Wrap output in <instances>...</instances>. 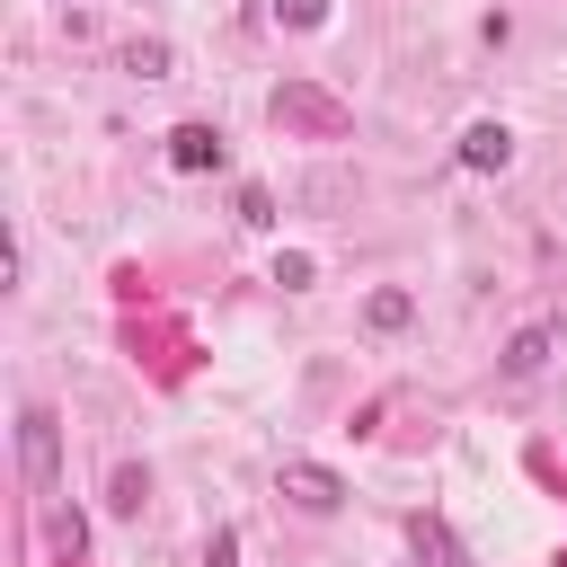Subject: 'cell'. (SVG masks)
<instances>
[{
    "mask_svg": "<svg viewBox=\"0 0 567 567\" xmlns=\"http://www.w3.org/2000/svg\"><path fill=\"white\" fill-rule=\"evenodd\" d=\"M275 124H292V133H319V142H337V133H346L354 115H346V106H337L328 89H310V80H284V89H275Z\"/></svg>",
    "mask_w": 567,
    "mask_h": 567,
    "instance_id": "6da1fadb",
    "label": "cell"
},
{
    "mask_svg": "<svg viewBox=\"0 0 567 567\" xmlns=\"http://www.w3.org/2000/svg\"><path fill=\"white\" fill-rule=\"evenodd\" d=\"M18 461H27L35 487H53V470H62V425H53V408H27V416H18Z\"/></svg>",
    "mask_w": 567,
    "mask_h": 567,
    "instance_id": "7a4b0ae2",
    "label": "cell"
},
{
    "mask_svg": "<svg viewBox=\"0 0 567 567\" xmlns=\"http://www.w3.org/2000/svg\"><path fill=\"white\" fill-rule=\"evenodd\" d=\"M284 496L310 505V514H337V505H346V478L319 470V461H284Z\"/></svg>",
    "mask_w": 567,
    "mask_h": 567,
    "instance_id": "3957f363",
    "label": "cell"
},
{
    "mask_svg": "<svg viewBox=\"0 0 567 567\" xmlns=\"http://www.w3.org/2000/svg\"><path fill=\"white\" fill-rule=\"evenodd\" d=\"M505 159H514V133H505L496 115H478V124L461 133V168H478V177H496Z\"/></svg>",
    "mask_w": 567,
    "mask_h": 567,
    "instance_id": "277c9868",
    "label": "cell"
},
{
    "mask_svg": "<svg viewBox=\"0 0 567 567\" xmlns=\"http://www.w3.org/2000/svg\"><path fill=\"white\" fill-rule=\"evenodd\" d=\"M221 151H230V142H221L213 124H177V133H168V168H186V177H195V168H221Z\"/></svg>",
    "mask_w": 567,
    "mask_h": 567,
    "instance_id": "5b68a950",
    "label": "cell"
},
{
    "mask_svg": "<svg viewBox=\"0 0 567 567\" xmlns=\"http://www.w3.org/2000/svg\"><path fill=\"white\" fill-rule=\"evenodd\" d=\"M408 540H416V558H425V567H470V549H461V532H452L443 514H416V523H408Z\"/></svg>",
    "mask_w": 567,
    "mask_h": 567,
    "instance_id": "8992f818",
    "label": "cell"
},
{
    "mask_svg": "<svg viewBox=\"0 0 567 567\" xmlns=\"http://www.w3.org/2000/svg\"><path fill=\"white\" fill-rule=\"evenodd\" d=\"M408 319H416V301H408V292H399V284H381V292H372V301H363V328H372V337H399V328H408Z\"/></svg>",
    "mask_w": 567,
    "mask_h": 567,
    "instance_id": "52a82bcc",
    "label": "cell"
},
{
    "mask_svg": "<svg viewBox=\"0 0 567 567\" xmlns=\"http://www.w3.org/2000/svg\"><path fill=\"white\" fill-rule=\"evenodd\" d=\"M540 363H549V328H514V346H505V372H514V381H532Z\"/></svg>",
    "mask_w": 567,
    "mask_h": 567,
    "instance_id": "ba28073f",
    "label": "cell"
},
{
    "mask_svg": "<svg viewBox=\"0 0 567 567\" xmlns=\"http://www.w3.org/2000/svg\"><path fill=\"white\" fill-rule=\"evenodd\" d=\"M106 505H115V514H142V505H151V470H142V461H124V470L106 478Z\"/></svg>",
    "mask_w": 567,
    "mask_h": 567,
    "instance_id": "9c48e42d",
    "label": "cell"
},
{
    "mask_svg": "<svg viewBox=\"0 0 567 567\" xmlns=\"http://www.w3.org/2000/svg\"><path fill=\"white\" fill-rule=\"evenodd\" d=\"M239 221L266 230V221H275V195H266V186H239Z\"/></svg>",
    "mask_w": 567,
    "mask_h": 567,
    "instance_id": "30bf717a",
    "label": "cell"
},
{
    "mask_svg": "<svg viewBox=\"0 0 567 567\" xmlns=\"http://www.w3.org/2000/svg\"><path fill=\"white\" fill-rule=\"evenodd\" d=\"M310 275H319V266H310V257H301V248H284V257H275V284H284V292H301V284H310Z\"/></svg>",
    "mask_w": 567,
    "mask_h": 567,
    "instance_id": "8fae6325",
    "label": "cell"
},
{
    "mask_svg": "<svg viewBox=\"0 0 567 567\" xmlns=\"http://www.w3.org/2000/svg\"><path fill=\"white\" fill-rule=\"evenodd\" d=\"M53 549L80 558V549H89V523H80V514H53Z\"/></svg>",
    "mask_w": 567,
    "mask_h": 567,
    "instance_id": "7c38bea8",
    "label": "cell"
},
{
    "mask_svg": "<svg viewBox=\"0 0 567 567\" xmlns=\"http://www.w3.org/2000/svg\"><path fill=\"white\" fill-rule=\"evenodd\" d=\"M284 27H328V0H275Z\"/></svg>",
    "mask_w": 567,
    "mask_h": 567,
    "instance_id": "4fadbf2b",
    "label": "cell"
},
{
    "mask_svg": "<svg viewBox=\"0 0 567 567\" xmlns=\"http://www.w3.org/2000/svg\"><path fill=\"white\" fill-rule=\"evenodd\" d=\"M124 71H142V80H159V71H168V44H133V53H124Z\"/></svg>",
    "mask_w": 567,
    "mask_h": 567,
    "instance_id": "5bb4252c",
    "label": "cell"
},
{
    "mask_svg": "<svg viewBox=\"0 0 567 567\" xmlns=\"http://www.w3.org/2000/svg\"><path fill=\"white\" fill-rule=\"evenodd\" d=\"M204 567H239V540H230V532H213V549H204Z\"/></svg>",
    "mask_w": 567,
    "mask_h": 567,
    "instance_id": "9a60e30c",
    "label": "cell"
}]
</instances>
